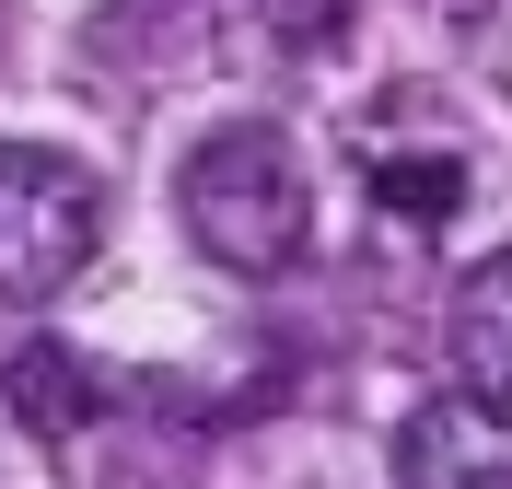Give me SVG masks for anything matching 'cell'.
I'll use <instances>...</instances> for the list:
<instances>
[{"instance_id":"cell-1","label":"cell","mask_w":512,"mask_h":489,"mask_svg":"<svg viewBox=\"0 0 512 489\" xmlns=\"http://www.w3.org/2000/svg\"><path fill=\"white\" fill-rule=\"evenodd\" d=\"M175 210H187V245L210 268H233V280H280L315 245V175H303V152L280 129H256V117L245 129H210L187 152Z\"/></svg>"},{"instance_id":"cell-2","label":"cell","mask_w":512,"mask_h":489,"mask_svg":"<svg viewBox=\"0 0 512 489\" xmlns=\"http://www.w3.org/2000/svg\"><path fill=\"white\" fill-rule=\"evenodd\" d=\"M105 245V198L70 152L0 140V303H47L70 292Z\"/></svg>"},{"instance_id":"cell-3","label":"cell","mask_w":512,"mask_h":489,"mask_svg":"<svg viewBox=\"0 0 512 489\" xmlns=\"http://www.w3.org/2000/svg\"><path fill=\"white\" fill-rule=\"evenodd\" d=\"M396 489H512V408L478 385L431 396L396 431Z\"/></svg>"},{"instance_id":"cell-4","label":"cell","mask_w":512,"mask_h":489,"mask_svg":"<svg viewBox=\"0 0 512 489\" xmlns=\"http://www.w3.org/2000/svg\"><path fill=\"white\" fill-rule=\"evenodd\" d=\"M0 396H12V420H24L35 443H70V431L105 408L94 361H82V350H59V338H24V350L0 361Z\"/></svg>"},{"instance_id":"cell-5","label":"cell","mask_w":512,"mask_h":489,"mask_svg":"<svg viewBox=\"0 0 512 489\" xmlns=\"http://www.w3.org/2000/svg\"><path fill=\"white\" fill-rule=\"evenodd\" d=\"M454 373L478 396H512V245L454 280Z\"/></svg>"},{"instance_id":"cell-6","label":"cell","mask_w":512,"mask_h":489,"mask_svg":"<svg viewBox=\"0 0 512 489\" xmlns=\"http://www.w3.org/2000/svg\"><path fill=\"white\" fill-rule=\"evenodd\" d=\"M373 198H384V222L443 233L466 210V152H373Z\"/></svg>"}]
</instances>
